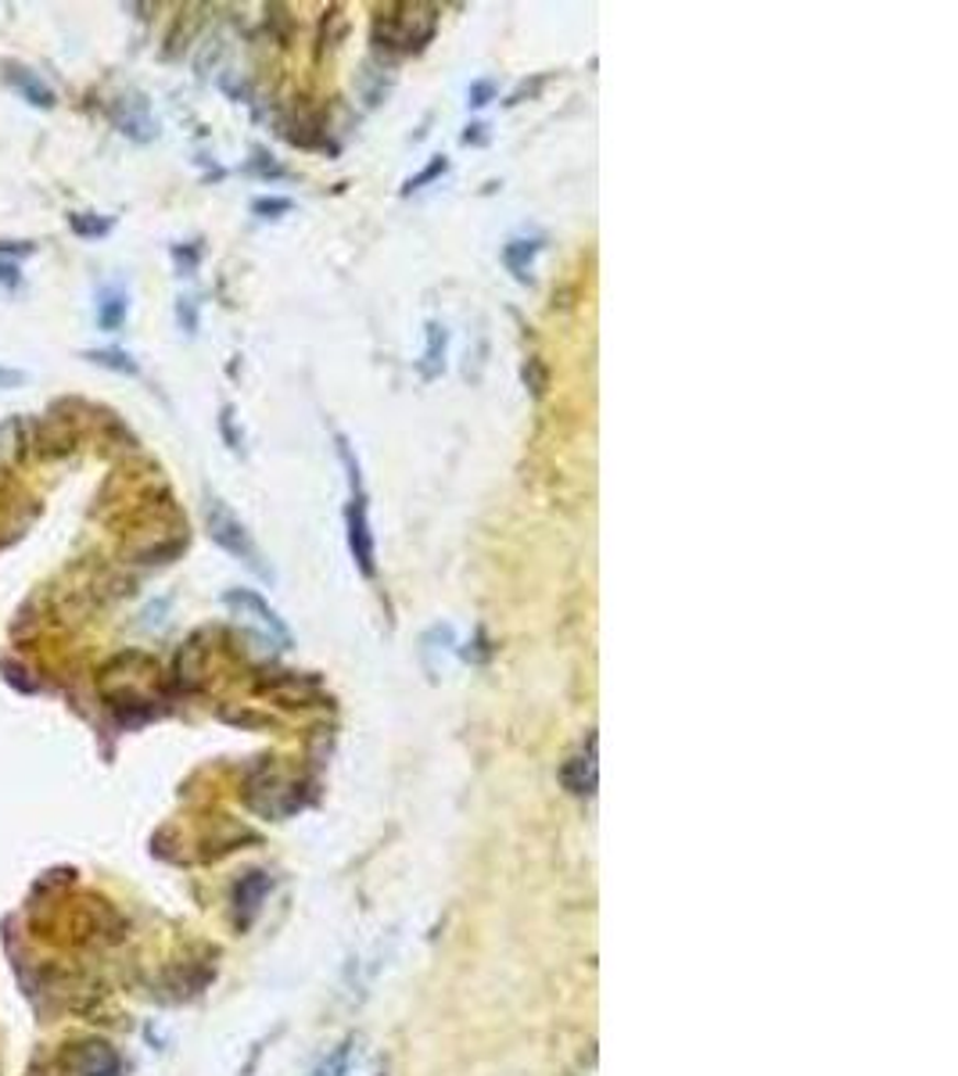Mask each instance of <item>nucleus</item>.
I'll use <instances>...</instances> for the list:
<instances>
[{"instance_id": "f257e3e1", "label": "nucleus", "mask_w": 958, "mask_h": 1076, "mask_svg": "<svg viewBox=\"0 0 958 1076\" xmlns=\"http://www.w3.org/2000/svg\"><path fill=\"white\" fill-rule=\"evenodd\" d=\"M205 528H208V535H212V542H216L219 550H226L230 556H237V560H241L245 567L256 570V575L270 578V567L262 564V553H259L256 542H251L248 528H245L241 521H237L234 510L226 507L223 499H216V496H212V499H208V507H205Z\"/></svg>"}, {"instance_id": "f03ea898", "label": "nucleus", "mask_w": 958, "mask_h": 1076, "mask_svg": "<svg viewBox=\"0 0 958 1076\" xmlns=\"http://www.w3.org/2000/svg\"><path fill=\"white\" fill-rule=\"evenodd\" d=\"M61 1066L72 1076H119L123 1073V1058H119V1052L109 1041L87 1038L65 1047Z\"/></svg>"}, {"instance_id": "7ed1b4c3", "label": "nucleus", "mask_w": 958, "mask_h": 1076, "mask_svg": "<svg viewBox=\"0 0 958 1076\" xmlns=\"http://www.w3.org/2000/svg\"><path fill=\"white\" fill-rule=\"evenodd\" d=\"M30 449L40 456H47V460L72 453V449H76V428L69 423V417L50 414L44 420L30 423Z\"/></svg>"}, {"instance_id": "20e7f679", "label": "nucleus", "mask_w": 958, "mask_h": 1076, "mask_svg": "<svg viewBox=\"0 0 958 1076\" xmlns=\"http://www.w3.org/2000/svg\"><path fill=\"white\" fill-rule=\"evenodd\" d=\"M112 118H115V126L119 133H126L129 140H155V133H158V123H155V115H151V104L144 94H126V98H119L115 101V109H112Z\"/></svg>"}, {"instance_id": "39448f33", "label": "nucleus", "mask_w": 958, "mask_h": 1076, "mask_svg": "<svg viewBox=\"0 0 958 1076\" xmlns=\"http://www.w3.org/2000/svg\"><path fill=\"white\" fill-rule=\"evenodd\" d=\"M349 550L356 556L359 570H363L367 578H374L377 575V550H374V531H370V521H367L363 496H356L349 507Z\"/></svg>"}, {"instance_id": "423d86ee", "label": "nucleus", "mask_w": 958, "mask_h": 1076, "mask_svg": "<svg viewBox=\"0 0 958 1076\" xmlns=\"http://www.w3.org/2000/svg\"><path fill=\"white\" fill-rule=\"evenodd\" d=\"M223 603H226V607H237V610H248V614H256V621L262 624L266 632L273 635L277 643H281V646H291V632H288V624H284L281 618H277V610H273L270 603H266L259 592H251V589H230V592L223 596Z\"/></svg>"}, {"instance_id": "0eeeda50", "label": "nucleus", "mask_w": 958, "mask_h": 1076, "mask_svg": "<svg viewBox=\"0 0 958 1076\" xmlns=\"http://www.w3.org/2000/svg\"><path fill=\"white\" fill-rule=\"evenodd\" d=\"M273 880L266 872H245L241 880L234 883V911H237V926H248L259 915L262 901L270 897Z\"/></svg>"}, {"instance_id": "6e6552de", "label": "nucleus", "mask_w": 958, "mask_h": 1076, "mask_svg": "<svg viewBox=\"0 0 958 1076\" xmlns=\"http://www.w3.org/2000/svg\"><path fill=\"white\" fill-rule=\"evenodd\" d=\"M4 83L15 90L22 101H30L33 109H44L47 112V109H55V101H58L55 90H50L33 69H25V65H19V61H8L4 65Z\"/></svg>"}, {"instance_id": "1a4fd4ad", "label": "nucleus", "mask_w": 958, "mask_h": 1076, "mask_svg": "<svg viewBox=\"0 0 958 1076\" xmlns=\"http://www.w3.org/2000/svg\"><path fill=\"white\" fill-rule=\"evenodd\" d=\"M561 779L575 796H593L596 793V736H589V747H585L582 754H575L561 768Z\"/></svg>"}, {"instance_id": "9d476101", "label": "nucleus", "mask_w": 958, "mask_h": 1076, "mask_svg": "<svg viewBox=\"0 0 958 1076\" xmlns=\"http://www.w3.org/2000/svg\"><path fill=\"white\" fill-rule=\"evenodd\" d=\"M25 453H30V420L22 417L0 420V471L15 467Z\"/></svg>"}, {"instance_id": "9b49d317", "label": "nucleus", "mask_w": 958, "mask_h": 1076, "mask_svg": "<svg viewBox=\"0 0 958 1076\" xmlns=\"http://www.w3.org/2000/svg\"><path fill=\"white\" fill-rule=\"evenodd\" d=\"M126 320V291L123 287H101L98 291V324L101 330H119Z\"/></svg>"}, {"instance_id": "f8f14e48", "label": "nucleus", "mask_w": 958, "mask_h": 1076, "mask_svg": "<svg viewBox=\"0 0 958 1076\" xmlns=\"http://www.w3.org/2000/svg\"><path fill=\"white\" fill-rule=\"evenodd\" d=\"M539 241H525V237H514V241L503 248V262L517 281H531V262H536Z\"/></svg>"}, {"instance_id": "ddd939ff", "label": "nucleus", "mask_w": 958, "mask_h": 1076, "mask_svg": "<svg viewBox=\"0 0 958 1076\" xmlns=\"http://www.w3.org/2000/svg\"><path fill=\"white\" fill-rule=\"evenodd\" d=\"M446 327L442 324H428V352H424V363H420V374L435 381L438 374L446 370Z\"/></svg>"}, {"instance_id": "4468645a", "label": "nucleus", "mask_w": 958, "mask_h": 1076, "mask_svg": "<svg viewBox=\"0 0 958 1076\" xmlns=\"http://www.w3.org/2000/svg\"><path fill=\"white\" fill-rule=\"evenodd\" d=\"M198 643H202V639L194 635V639L183 646L180 657H177V682L183 689H194L198 682H202V646H198Z\"/></svg>"}, {"instance_id": "2eb2a0df", "label": "nucleus", "mask_w": 958, "mask_h": 1076, "mask_svg": "<svg viewBox=\"0 0 958 1076\" xmlns=\"http://www.w3.org/2000/svg\"><path fill=\"white\" fill-rule=\"evenodd\" d=\"M83 359H90V363H94V366L115 370V374H126V377H137V374H140V366L133 363V359H129L123 349H90Z\"/></svg>"}, {"instance_id": "dca6fc26", "label": "nucleus", "mask_w": 958, "mask_h": 1076, "mask_svg": "<svg viewBox=\"0 0 958 1076\" xmlns=\"http://www.w3.org/2000/svg\"><path fill=\"white\" fill-rule=\"evenodd\" d=\"M69 227H72L76 237H104L112 230V219L109 216H94V212H72Z\"/></svg>"}, {"instance_id": "f3484780", "label": "nucleus", "mask_w": 958, "mask_h": 1076, "mask_svg": "<svg viewBox=\"0 0 958 1076\" xmlns=\"http://www.w3.org/2000/svg\"><path fill=\"white\" fill-rule=\"evenodd\" d=\"M349 1058H352V1041H345L319 1062V1069L313 1076H349Z\"/></svg>"}, {"instance_id": "a211bd4d", "label": "nucleus", "mask_w": 958, "mask_h": 1076, "mask_svg": "<svg viewBox=\"0 0 958 1076\" xmlns=\"http://www.w3.org/2000/svg\"><path fill=\"white\" fill-rule=\"evenodd\" d=\"M446 169H449V158H442V155H438V158H431V166L424 169V172H417V177L406 183V194H414V191H420V188H424V183L438 180V177H442Z\"/></svg>"}, {"instance_id": "6ab92c4d", "label": "nucleus", "mask_w": 958, "mask_h": 1076, "mask_svg": "<svg viewBox=\"0 0 958 1076\" xmlns=\"http://www.w3.org/2000/svg\"><path fill=\"white\" fill-rule=\"evenodd\" d=\"M525 384L531 388V395H542L545 392V366H542V359H528V366H525Z\"/></svg>"}, {"instance_id": "aec40b11", "label": "nucleus", "mask_w": 958, "mask_h": 1076, "mask_svg": "<svg viewBox=\"0 0 958 1076\" xmlns=\"http://www.w3.org/2000/svg\"><path fill=\"white\" fill-rule=\"evenodd\" d=\"M251 208H256L259 216H266V219H277L281 212H291V202H288V197H259Z\"/></svg>"}, {"instance_id": "412c9836", "label": "nucleus", "mask_w": 958, "mask_h": 1076, "mask_svg": "<svg viewBox=\"0 0 958 1076\" xmlns=\"http://www.w3.org/2000/svg\"><path fill=\"white\" fill-rule=\"evenodd\" d=\"M177 316H180V327L188 330V335H194V327H198V316H194V302H191V298H180V305H177Z\"/></svg>"}, {"instance_id": "4be33fe9", "label": "nucleus", "mask_w": 958, "mask_h": 1076, "mask_svg": "<svg viewBox=\"0 0 958 1076\" xmlns=\"http://www.w3.org/2000/svg\"><path fill=\"white\" fill-rule=\"evenodd\" d=\"M492 94H496V87H492L488 79H482V83H474V87H471V94H467V98H471L474 109H482V104L492 101Z\"/></svg>"}, {"instance_id": "5701e85b", "label": "nucleus", "mask_w": 958, "mask_h": 1076, "mask_svg": "<svg viewBox=\"0 0 958 1076\" xmlns=\"http://www.w3.org/2000/svg\"><path fill=\"white\" fill-rule=\"evenodd\" d=\"M22 284V273L15 262H4L0 259V287H19Z\"/></svg>"}, {"instance_id": "b1692460", "label": "nucleus", "mask_w": 958, "mask_h": 1076, "mask_svg": "<svg viewBox=\"0 0 958 1076\" xmlns=\"http://www.w3.org/2000/svg\"><path fill=\"white\" fill-rule=\"evenodd\" d=\"M172 259L180 262V270H183V273H191V270H194V262H198V248H180V245H177V248H172Z\"/></svg>"}, {"instance_id": "393cba45", "label": "nucleus", "mask_w": 958, "mask_h": 1076, "mask_svg": "<svg viewBox=\"0 0 958 1076\" xmlns=\"http://www.w3.org/2000/svg\"><path fill=\"white\" fill-rule=\"evenodd\" d=\"M19 384H25V374H22V370L0 366V388H19Z\"/></svg>"}, {"instance_id": "a878e982", "label": "nucleus", "mask_w": 958, "mask_h": 1076, "mask_svg": "<svg viewBox=\"0 0 958 1076\" xmlns=\"http://www.w3.org/2000/svg\"><path fill=\"white\" fill-rule=\"evenodd\" d=\"M0 251H11V256H33V245H25V241H4V245H0Z\"/></svg>"}, {"instance_id": "bb28decb", "label": "nucleus", "mask_w": 958, "mask_h": 1076, "mask_svg": "<svg viewBox=\"0 0 958 1076\" xmlns=\"http://www.w3.org/2000/svg\"><path fill=\"white\" fill-rule=\"evenodd\" d=\"M482 129H485V126H477V123L467 126V133H463V144H482V140H485V133H482Z\"/></svg>"}]
</instances>
